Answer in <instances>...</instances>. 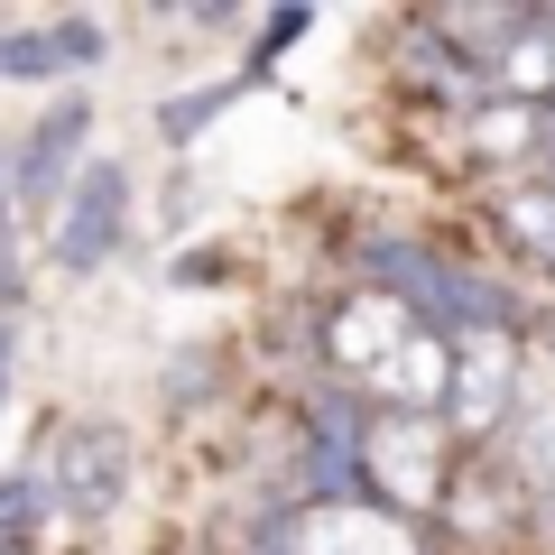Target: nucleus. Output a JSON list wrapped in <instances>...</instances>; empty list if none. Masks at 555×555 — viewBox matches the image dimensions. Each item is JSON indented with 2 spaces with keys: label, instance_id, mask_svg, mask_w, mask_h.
Here are the masks:
<instances>
[{
  "label": "nucleus",
  "instance_id": "nucleus-1",
  "mask_svg": "<svg viewBox=\"0 0 555 555\" xmlns=\"http://www.w3.org/2000/svg\"><path fill=\"white\" fill-rule=\"evenodd\" d=\"M416 334H426V324L408 315V297H398V287H361V297L334 306V324H324V352H334L352 379H371V389H379Z\"/></svg>",
  "mask_w": 555,
  "mask_h": 555
},
{
  "label": "nucleus",
  "instance_id": "nucleus-2",
  "mask_svg": "<svg viewBox=\"0 0 555 555\" xmlns=\"http://www.w3.org/2000/svg\"><path fill=\"white\" fill-rule=\"evenodd\" d=\"M509 389H518L509 334H500L491 315H473L454 334V416H463V436H491L500 416H509Z\"/></svg>",
  "mask_w": 555,
  "mask_h": 555
},
{
  "label": "nucleus",
  "instance_id": "nucleus-3",
  "mask_svg": "<svg viewBox=\"0 0 555 555\" xmlns=\"http://www.w3.org/2000/svg\"><path fill=\"white\" fill-rule=\"evenodd\" d=\"M38 473H47V491H56V509L102 518V509L120 500V481H130V454H120V436H112V426H65V436H56V454H47Z\"/></svg>",
  "mask_w": 555,
  "mask_h": 555
},
{
  "label": "nucleus",
  "instance_id": "nucleus-4",
  "mask_svg": "<svg viewBox=\"0 0 555 555\" xmlns=\"http://www.w3.org/2000/svg\"><path fill=\"white\" fill-rule=\"evenodd\" d=\"M361 463L379 473V491H389V509H426L444 481V436H426L416 416H379L371 444H361Z\"/></svg>",
  "mask_w": 555,
  "mask_h": 555
},
{
  "label": "nucleus",
  "instance_id": "nucleus-5",
  "mask_svg": "<svg viewBox=\"0 0 555 555\" xmlns=\"http://www.w3.org/2000/svg\"><path fill=\"white\" fill-rule=\"evenodd\" d=\"M120 204H130V177H120L112 158L75 177L65 222H56V259H65V269H102V259H112V241H120Z\"/></svg>",
  "mask_w": 555,
  "mask_h": 555
},
{
  "label": "nucleus",
  "instance_id": "nucleus-6",
  "mask_svg": "<svg viewBox=\"0 0 555 555\" xmlns=\"http://www.w3.org/2000/svg\"><path fill=\"white\" fill-rule=\"evenodd\" d=\"M297 555H416L398 509H361V500H315L297 518Z\"/></svg>",
  "mask_w": 555,
  "mask_h": 555
},
{
  "label": "nucleus",
  "instance_id": "nucleus-7",
  "mask_svg": "<svg viewBox=\"0 0 555 555\" xmlns=\"http://www.w3.org/2000/svg\"><path fill=\"white\" fill-rule=\"evenodd\" d=\"M83 130H93V112L83 102H56V112L28 130V149H20V167H10V185H20V204L38 214V204H56V185L75 177V149H83Z\"/></svg>",
  "mask_w": 555,
  "mask_h": 555
},
{
  "label": "nucleus",
  "instance_id": "nucleus-8",
  "mask_svg": "<svg viewBox=\"0 0 555 555\" xmlns=\"http://www.w3.org/2000/svg\"><path fill=\"white\" fill-rule=\"evenodd\" d=\"M102 28L65 20V28H0V75H65V65H93Z\"/></svg>",
  "mask_w": 555,
  "mask_h": 555
},
{
  "label": "nucleus",
  "instance_id": "nucleus-9",
  "mask_svg": "<svg viewBox=\"0 0 555 555\" xmlns=\"http://www.w3.org/2000/svg\"><path fill=\"white\" fill-rule=\"evenodd\" d=\"M47 509H56V491H47V473H10V481H0V546H20V537L38 528Z\"/></svg>",
  "mask_w": 555,
  "mask_h": 555
},
{
  "label": "nucleus",
  "instance_id": "nucleus-10",
  "mask_svg": "<svg viewBox=\"0 0 555 555\" xmlns=\"http://www.w3.org/2000/svg\"><path fill=\"white\" fill-rule=\"evenodd\" d=\"M518 473H528V481H537V500L555 509V398L528 416V436H518Z\"/></svg>",
  "mask_w": 555,
  "mask_h": 555
},
{
  "label": "nucleus",
  "instance_id": "nucleus-11",
  "mask_svg": "<svg viewBox=\"0 0 555 555\" xmlns=\"http://www.w3.org/2000/svg\"><path fill=\"white\" fill-rule=\"evenodd\" d=\"M509 232L528 241L537 259H555V185H528V195H509Z\"/></svg>",
  "mask_w": 555,
  "mask_h": 555
},
{
  "label": "nucleus",
  "instance_id": "nucleus-12",
  "mask_svg": "<svg viewBox=\"0 0 555 555\" xmlns=\"http://www.w3.org/2000/svg\"><path fill=\"white\" fill-rule=\"evenodd\" d=\"M528 130H537V112H528V102H509V112H481L473 120V149H481V158H518Z\"/></svg>",
  "mask_w": 555,
  "mask_h": 555
},
{
  "label": "nucleus",
  "instance_id": "nucleus-13",
  "mask_svg": "<svg viewBox=\"0 0 555 555\" xmlns=\"http://www.w3.org/2000/svg\"><path fill=\"white\" fill-rule=\"evenodd\" d=\"M0 379H10V324H0Z\"/></svg>",
  "mask_w": 555,
  "mask_h": 555
},
{
  "label": "nucleus",
  "instance_id": "nucleus-14",
  "mask_svg": "<svg viewBox=\"0 0 555 555\" xmlns=\"http://www.w3.org/2000/svg\"><path fill=\"white\" fill-rule=\"evenodd\" d=\"M546 139H555V102H546Z\"/></svg>",
  "mask_w": 555,
  "mask_h": 555
},
{
  "label": "nucleus",
  "instance_id": "nucleus-15",
  "mask_svg": "<svg viewBox=\"0 0 555 555\" xmlns=\"http://www.w3.org/2000/svg\"><path fill=\"white\" fill-rule=\"evenodd\" d=\"M0 555H28V546H0Z\"/></svg>",
  "mask_w": 555,
  "mask_h": 555
}]
</instances>
